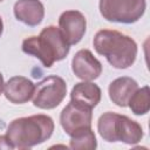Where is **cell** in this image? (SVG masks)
I'll return each instance as SVG.
<instances>
[{"mask_svg":"<svg viewBox=\"0 0 150 150\" xmlns=\"http://www.w3.org/2000/svg\"><path fill=\"white\" fill-rule=\"evenodd\" d=\"M71 69L76 77L83 81H94L100 77L102 64L89 49H80L71 60Z\"/></svg>","mask_w":150,"mask_h":150,"instance_id":"9","label":"cell"},{"mask_svg":"<svg viewBox=\"0 0 150 150\" xmlns=\"http://www.w3.org/2000/svg\"><path fill=\"white\" fill-rule=\"evenodd\" d=\"M0 149H14L7 136H0Z\"/></svg>","mask_w":150,"mask_h":150,"instance_id":"16","label":"cell"},{"mask_svg":"<svg viewBox=\"0 0 150 150\" xmlns=\"http://www.w3.org/2000/svg\"><path fill=\"white\" fill-rule=\"evenodd\" d=\"M2 32H4V22H2V19L0 16V36L2 35Z\"/></svg>","mask_w":150,"mask_h":150,"instance_id":"18","label":"cell"},{"mask_svg":"<svg viewBox=\"0 0 150 150\" xmlns=\"http://www.w3.org/2000/svg\"><path fill=\"white\" fill-rule=\"evenodd\" d=\"M91 108L70 101L60 114V123L64 132L71 136L74 132L81 129L91 128Z\"/></svg>","mask_w":150,"mask_h":150,"instance_id":"7","label":"cell"},{"mask_svg":"<svg viewBox=\"0 0 150 150\" xmlns=\"http://www.w3.org/2000/svg\"><path fill=\"white\" fill-rule=\"evenodd\" d=\"M100 13L107 21L134 23L138 21L146 8L145 0H100Z\"/></svg>","mask_w":150,"mask_h":150,"instance_id":"5","label":"cell"},{"mask_svg":"<svg viewBox=\"0 0 150 150\" xmlns=\"http://www.w3.org/2000/svg\"><path fill=\"white\" fill-rule=\"evenodd\" d=\"M13 11L15 18L29 27L40 25L45 16V7L40 0H18Z\"/></svg>","mask_w":150,"mask_h":150,"instance_id":"11","label":"cell"},{"mask_svg":"<svg viewBox=\"0 0 150 150\" xmlns=\"http://www.w3.org/2000/svg\"><path fill=\"white\" fill-rule=\"evenodd\" d=\"M1 1H4V0H0V2H1Z\"/></svg>","mask_w":150,"mask_h":150,"instance_id":"19","label":"cell"},{"mask_svg":"<svg viewBox=\"0 0 150 150\" xmlns=\"http://www.w3.org/2000/svg\"><path fill=\"white\" fill-rule=\"evenodd\" d=\"M97 54L104 56L116 69H127L134 64L137 56V43L130 36L115 30L101 29L93 40Z\"/></svg>","mask_w":150,"mask_h":150,"instance_id":"1","label":"cell"},{"mask_svg":"<svg viewBox=\"0 0 150 150\" xmlns=\"http://www.w3.org/2000/svg\"><path fill=\"white\" fill-rule=\"evenodd\" d=\"M21 48L25 54L39 59L46 68L52 67L56 61L63 60L70 49L60 28L55 26L43 28L39 36L26 38Z\"/></svg>","mask_w":150,"mask_h":150,"instance_id":"3","label":"cell"},{"mask_svg":"<svg viewBox=\"0 0 150 150\" xmlns=\"http://www.w3.org/2000/svg\"><path fill=\"white\" fill-rule=\"evenodd\" d=\"M59 28L69 46L79 43L87 29L86 16L75 9L63 12L59 18Z\"/></svg>","mask_w":150,"mask_h":150,"instance_id":"8","label":"cell"},{"mask_svg":"<svg viewBox=\"0 0 150 150\" xmlns=\"http://www.w3.org/2000/svg\"><path fill=\"white\" fill-rule=\"evenodd\" d=\"M102 97L101 88L90 81H83L76 83L70 91V101L88 108H95Z\"/></svg>","mask_w":150,"mask_h":150,"instance_id":"12","label":"cell"},{"mask_svg":"<svg viewBox=\"0 0 150 150\" xmlns=\"http://www.w3.org/2000/svg\"><path fill=\"white\" fill-rule=\"evenodd\" d=\"M100 136L107 142H123L136 144L143 138V129L139 123L125 115L112 111L102 114L97 121Z\"/></svg>","mask_w":150,"mask_h":150,"instance_id":"4","label":"cell"},{"mask_svg":"<svg viewBox=\"0 0 150 150\" xmlns=\"http://www.w3.org/2000/svg\"><path fill=\"white\" fill-rule=\"evenodd\" d=\"M34 83L25 76H13L4 84L5 97L13 104L27 103L34 93Z\"/></svg>","mask_w":150,"mask_h":150,"instance_id":"10","label":"cell"},{"mask_svg":"<svg viewBox=\"0 0 150 150\" xmlns=\"http://www.w3.org/2000/svg\"><path fill=\"white\" fill-rule=\"evenodd\" d=\"M137 88H138V84L134 79L129 76L117 77L109 84V88H108L109 98L116 105L124 108L128 105L129 98L136 91Z\"/></svg>","mask_w":150,"mask_h":150,"instance_id":"13","label":"cell"},{"mask_svg":"<svg viewBox=\"0 0 150 150\" xmlns=\"http://www.w3.org/2000/svg\"><path fill=\"white\" fill-rule=\"evenodd\" d=\"M4 84H5V82H4V76H2V74L0 73V95H1L2 89H4Z\"/></svg>","mask_w":150,"mask_h":150,"instance_id":"17","label":"cell"},{"mask_svg":"<svg viewBox=\"0 0 150 150\" xmlns=\"http://www.w3.org/2000/svg\"><path fill=\"white\" fill-rule=\"evenodd\" d=\"M67 83L57 75H49L34 87L33 104L39 109H54L66 97Z\"/></svg>","mask_w":150,"mask_h":150,"instance_id":"6","label":"cell"},{"mask_svg":"<svg viewBox=\"0 0 150 150\" xmlns=\"http://www.w3.org/2000/svg\"><path fill=\"white\" fill-rule=\"evenodd\" d=\"M97 146L96 136L91 128H84L70 136L69 148L75 150H94Z\"/></svg>","mask_w":150,"mask_h":150,"instance_id":"14","label":"cell"},{"mask_svg":"<svg viewBox=\"0 0 150 150\" xmlns=\"http://www.w3.org/2000/svg\"><path fill=\"white\" fill-rule=\"evenodd\" d=\"M53 131V118L38 114L13 120L7 127L6 136L14 149H29L49 139Z\"/></svg>","mask_w":150,"mask_h":150,"instance_id":"2","label":"cell"},{"mask_svg":"<svg viewBox=\"0 0 150 150\" xmlns=\"http://www.w3.org/2000/svg\"><path fill=\"white\" fill-rule=\"evenodd\" d=\"M128 105L135 115H145L150 110V90L148 86L136 89L128 101Z\"/></svg>","mask_w":150,"mask_h":150,"instance_id":"15","label":"cell"}]
</instances>
